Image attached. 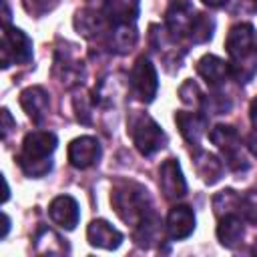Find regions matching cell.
Wrapping results in <instances>:
<instances>
[{
  "instance_id": "1",
  "label": "cell",
  "mask_w": 257,
  "mask_h": 257,
  "mask_svg": "<svg viewBox=\"0 0 257 257\" xmlns=\"http://www.w3.org/2000/svg\"><path fill=\"white\" fill-rule=\"evenodd\" d=\"M56 135L50 131H32L24 137L18 153V165L30 179H40L52 171V153L56 151Z\"/></svg>"
},
{
  "instance_id": "2",
  "label": "cell",
  "mask_w": 257,
  "mask_h": 257,
  "mask_svg": "<svg viewBox=\"0 0 257 257\" xmlns=\"http://www.w3.org/2000/svg\"><path fill=\"white\" fill-rule=\"evenodd\" d=\"M110 203H112L116 215L126 225H133V227H137L149 213L155 211L149 191L139 183L118 185L110 195Z\"/></svg>"
},
{
  "instance_id": "3",
  "label": "cell",
  "mask_w": 257,
  "mask_h": 257,
  "mask_svg": "<svg viewBox=\"0 0 257 257\" xmlns=\"http://www.w3.org/2000/svg\"><path fill=\"white\" fill-rule=\"evenodd\" d=\"M128 133H131V139H133L137 151L141 155H145V157H151V155L159 153L167 145L165 131L147 112H135L131 116V120H128Z\"/></svg>"
},
{
  "instance_id": "4",
  "label": "cell",
  "mask_w": 257,
  "mask_h": 257,
  "mask_svg": "<svg viewBox=\"0 0 257 257\" xmlns=\"http://www.w3.org/2000/svg\"><path fill=\"white\" fill-rule=\"evenodd\" d=\"M209 139L221 151V155L225 159V165L231 171L239 173V171H247L249 169V161L241 151V137H239L235 126H231V124H215L211 128V133H209Z\"/></svg>"
},
{
  "instance_id": "5",
  "label": "cell",
  "mask_w": 257,
  "mask_h": 257,
  "mask_svg": "<svg viewBox=\"0 0 257 257\" xmlns=\"http://www.w3.org/2000/svg\"><path fill=\"white\" fill-rule=\"evenodd\" d=\"M0 60L2 68L12 64H28L32 60V40L16 26H4L0 42Z\"/></svg>"
},
{
  "instance_id": "6",
  "label": "cell",
  "mask_w": 257,
  "mask_h": 257,
  "mask_svg": "<svg viewBox=\"0 0 257 257\" xmlns=\"http://www.w3.org/2000/svg\"><path fill=\"white\" fill-rule=\"evenodd\" d=\"M128 86L133 94L141 102H153L159 90V76L153 66V62L147 56H141L135 60L131 74H128Z\"/></svg>"
},
{
  "instance_id": "7",
  "label": "cell",
  "mask_w": 257,
  "mask_h": 257,
  "mask_svg": "<svg viewBox=\"0 0 257 257\" xmlns=\"http://www.w3.org/2000/svg\"><path fill=\"white\" fill-rule=\"evenodd\" d=\"M195 16V8L189 0H173L165 14V28L173 42H179L187 36L191 20Z\"/></svg>"
},
{
  "instance_id": "8",
  "label": "cell",
  "mask_w": 257,
  "mask_h": 257,
  "mask_svg": "<svg viewBox=\"0 0 257 257\" xmlns=\"http://www.w3.org/2000/svg\"><path fill=\"white\" fill-rule=\"evenodd\" d=\"M159 187L169 201L183 199L187 195V181L183 177L181 165L177 159H167L159 167Z\"/></svg>"
},
{
  "instance_id": "9",
  "label": "cell",
  "mask_w": 257,
  "mask_h": 257,
  "mask_svg": "<svg viewBox=\"0 0 257 257\" xmlns=\"http://www.w3.org/2000/svg\"><path fill=\"white\" fill-rule=\"evenodd\" d=\"M102 149L94 137H76L68 145V163L74 169H88L100 161Z\"/></svg>"
},
{
  "instance_id": "10",
  "label": "cell",
  "mask_w": 257,
  "mask_h": 257,
  "mask_svg": "<svg viewBox=\"0 0 257 257\" xmlns=\"http://www.w3.org/2000/svg\"><path fill=\"white\" fill-rule=\"evenodd\" d=\"M48 217L52 219L54 225L62 227L64 231H72L78 225L80 219V209L74 197L70 195H58L50 201L48 205Z\"/></svg>"
},
{
  "instance_id": "11",
  "label": "cell",
  "mask_w": 257,
  "mask_h": 257,
  "mask_svg": "<svg viewBox=\"0 0 257 257\" xmlns=\"http://www.w3.org/2000/svg\"><path fill=\"white\" fill-rule=\"evenodd\" d=\"M255 44V28L249 22H241L235 24L225 40V48L227 54L231 56V60H239V58H247L251 54V48Z\"/></svg>"
},
{
  "instance_id": "12",
  "label": "cell",
  "mask_w": 257,
  "mask_h": 257,
  "mask_svg": "<svg viewBox=\"0 0 257 257\" xmlns=\"http://www.w3.org/2000/svg\"><path fill=\"white\" fill-rule=\"evenodd\" d=\"M20 106L24 108L26 116L40 124L46 114H48V108H50V98H48V92L42 88V86H28L20 92Z\"/></svg>"
},
{
  "instance_id": "13",
  "label": "cell",
  "mask_w": 257,
  "mask_h": 257,
  "mask_svg": "<svg viewBox=\"0 0 257 257\" xmlns=\"http://www.w3.org/2000/svg\"><path fill=\"white\" fill-rule=\"evenodd\" d=\"M165 229H167V235L175 241L187 239L195 231V213H193V209L189 205H175L167 215Z\"/></svg>"
},
{
  "instance_id": "14",
  "label": "cell",
  "mask_w": 257,
  "mask_h": 257,
  "mask_svg": "<svg viewBox=\"0 0 257 257\" xmlns=\"http://www.w3.org/2000/svg\"><path fill=\"white\" fill-rule=\"evenodd\" d=\"M86 239L92 247H98V249H106V251H112V249H118L120 243H122V233L118 229H114L108 221L104 219H94L90 221L88 229H86Z\"/></svg>"
},
{
  "instance_id": "15",
  "label": "cell",
  "mask_w": 257,
  "mask_h": 257,
  "mask_svg": "<svg viewBox=\"0 0 257 257\" xmlns=\"http://www.w3.org/2000/svg\"><path fill=\"white\" fill-rule=\"evenodd\" d=\"M197 72L211 88H219L231 76V66L215 54H205L197 62Z\"/></svg>"
},
{
  "instance_id": "16",
  "label": "cell",
  "mask_w": 257,
  "mask_h": 257,
  "mask_svg": "<svg viewBox=\"0 0 257 257\" xmlns=\"http://www.w3.org/2000/svg\"><path fill=\"white\" fill-rule=\"evenodd\" d=\"M175 122L181 131L183 139L187 143H191L193 147H199V141L207 128V116L201 112H193V110H177Z\"/></svg>"
},
{
  "instance_id": "17",
  "label": "cell",
  "mask_w": 257,
  "mask_h": 257,
  "mask_svg": "<svg viewBox=\"0 0 257 257\" xmlns=\"http://www.w3.org/2000/svg\"><path fill=\"white\" fill-rule=\"evenodd\" d=\"M245 219L239 213H225L219 217V225H217V239L223 247L233 249L241 243L243 235H245Z\"/></svg>"
},
{
  "instance_id": "18",
  "label": "cell",
  "mask_w": 257,
  "mask_h": 257,
  "mask_svg": "<svg viewBox=\"0 0 257 257\" xmlns=\"http://www.w3.org/2000/svg\"><path fill=\"white\" fill-rule=\"evenodd\" d=\"M110 22L106 20V16L102 12H96L92 8H82L76 12L74 16V28L78 34H82L84 38H98L106 32V26Z\"/></svg>"
},
{
  "instance_id": "19",
  "label": "cell",
  "mask_w": 257,
  "mask_h": 257,
  "mask_svg": "<svg viewBox=\"0 0 257 257\" xmlns=\"http://www.w3.org/2000/svg\"><path fill=\"white\" fill-rule=\"evenodd\" d=\"M193 165H195L201 181L207 185H215L217 181H221V177L225 173L223 163L213 153H207L199 147H195V151H193Z\"/></svg>"
},
{
  "instance_id": "20",
  "label": "cell",
  "mask_w": 257,
  "mask_h": 257,
  "mask_svg": "<svg viewBox=\"0 0 257 257\" xmlns=\"http://www.w3.org/2000/svg\"><path fill=\"white\" fill-rule=\"evenodd\" d=\"M139 8H141V0H106L102 6V14L112 26L135 24L139 16Z\"/></svg>"
},
{
  "instance_id": "21",
  "label": "cell",
  "mask_w": 257,
  "mask_h": 257,
  "mask_svg": "<svg viewBox=\"0 0 257 257\" xmlns=\"http://www.w3.org/2000/svg\"><path fill=\"white\" fill-rule=\"evenodd\" d=\"M54 76L64 84V86H74V84H80L82 78H84V68H82V62L72 58L70 54H62V50L56 52V58H54Z\"/></svg>"
},
{
  "instance_id": "22",
  "label": "cell",
  "mask_w": 257,
  "mask_h": 257,
  "mask_svg": "<svg viewBox=\"0 0 257 257\" xmlns=\"http://www.w3.org/2000/svg\"><path fill=\"white\" fill-rule=\"evenodd\" d=\"M137 40H139V34L135 24H116L108 30V36H106L108 48L116 54H126L128 50H133Z\"/></svg>"
},
{
  "instance_id": "23",
  "label": "cell",
  "mask_w": 257,
  "mask_h": 257,
  "mask_svg": "<svg viewBox=\"0 0 257 257\" xmlns=\"http://www.w3.org/2000/svg\"><path fill=\"white\" fill-rule=\"evenodd\" d=\"M34 249L36 253H42V255H62V253H68V245L66 241L54 233L52 229L48 227H38L36 235H34Z\"/></svg>"
},
{
  "instance_id": "24",
  "label": "cell",
  "mask_w": 257,
  "mask_h": 257,
  "mask_svg": "<svg viewBox=\"0 0 257 257\" xmlns=\"http://www.w3.org/2000/svg\"><path fill=\"white\" fill-rule=\"evenodd\" d=\"M161 219L159 215L153 211L149 213L137 227H135V239L141 247H151L153 243L161 241V235H163V227H161Z\"/></svg>"
},
{
  "instance_id": "25",
  "label": "cell",
  "mask_w": 257,
  "mask_h": 257,
  "mask_svg": "<svg viewBox=\"0 0 257 257\" xmlns=\"http://www.w3.org/2000/svg\"><path fill=\"white\" fill-rule=\"evenodd\" d=\"M213 32H215L213 16H209L205 12H195L191 26H189V32H187V38L195 44H205L213 38Z\"/></svg>"
},
{
  "instance_id": "26",
  "label": "cell",
  "mask_w": 257,
  "mask_h": 257,
  "mask_svg": "<svg viewBox=\"0 0 257 257\" xmlns=\"http://www.w3.org/2000/svg\"><path fill=\"white\" fill-rule=\"evenodd\" d=\"M122 84L116 80V76H108V78H102L98 88H94V102H98L100 106H114L118 104V100L122 98Z\"/></svg>"
},
{
  "instance_id": "27",
  "label": "cell",
  "mask_w": 257,
  "mask_h": 257,
  "mask_svg": "<svg viewBox=\"0 0 257 257\" xmlns=\"http://www.w3.org/2000/svg\"><path fill=\"white\" fill-rule=\"evenodd\" d=\"M237 213L251 225H257V189H249L239 195Z\"/></svg>"
},
{
  "instance_id": "28",
  "label": "cell",
  "mask_w": 257,
  "mask_h": 257,
  "mask_svg": "<svg viewBox=\"0 0 257 257\" xmlns=\"http://www.w3.org/2000/svg\"><path fill=\"white\" fill-rule=\"evenodd\" d=\"M237 205H239V195L231 189L219 191L213 199V207H215V213L219 217L225 213H237Z\"/></svg>"
},
{
  "instance_id": "29",
  "label": "cell",
  "mask_w": 257,
  "mask_h": 257,
  "mask_svg": "<svg viewBox=\"0 0 257 257\" xmlns=\"http://www.w3.org/2000/svg\"><path fill=\"white\" fill-rule=\"evenodd\" d=\"M231 66V76L239 82H249L253 78V74L257 72V64L253 58H239V60H231L229 62Z\"/></svg>"
},
{
  "instance_id": "30",
  "label": "cell",
  "mask_w": 257,
  "mask_h": 257,
  "mask_svg": "<svg viewBox=\"0 0 257 257\" xmlns=\"http://www.w3.org/2000/svg\"><path fill=\"white\" fill-rule=\"evenodd\" d=\"M179 96H181V100H183L185 104H189V106H203V100H205L203 90H201L199 84H197L195 80H191V78L181 84Z\"/></svg>"
},
{
  "instance_id": "31",
  "label": "cell",
  "mask_w": 257,
  "mask_h": 257,
  "mask_svg": "<svg viewBox=\"0 0 257 257\" xmlns=\"http://www.w3.org/2000/svg\"><path fill=\"white\" fill-rule=\"evenodd\" d=\"M92 104H94V98H90L86 92H78L74 94L72 98V106H74V112H76V118L84 124L90 122L92 118Z\"/></svg>"
},
{
  "instance_id": "32",
  "label": "cell",
  "mask_w": 257,
  "mask_h": 257,
  "mask_svg": "<svg viewBox=\"0 0 257 257\" xmlns=\"http://www.w3.org/2000/svg\"><path fill=\"white\" fill-rule=\"evenodd\" d=\"M203 106L211 114H225V112L231 110V100L225 94H221V92H211V94H205Z\"/></svg>"
},
{
  "instance_id": "33",
  "label": "cell",
  "mask_w": 257,
  "mask_h": 257,
  "mask_svg": "<svg viewBox=\"0 0 257 257\" xmlns=\"http://www.w3.org/2000/svg\"><path fill=\"white\" fill-rule=\"evenodd\" d=\"M22 4H24V8H26L28 14L40 18V16L52 12L56 8L58 0H22Z\"/></svg>"
},
{
  "instance_id": "34",
  "label": "cell",
  "mask_w": 257,
  "mask_h": 257,
  "mask_svg": "<svg viewBox=\"0 0 257 257\" xmlns=\"http://www.w3.org/2000/svg\"><path fill=\"white\" fill-rule=\"evenodd\" d=\"M14 126H16V122L12 120L10 110H8V108H2V137L6 139V137H8V133H10Z\"/></svg>"
},
{
  "instance_id": "35",
  "label": "cell",
  "mask_w": 257,
  "mask_h": 257,
  "mask_svg": "<svg viewBox=\"0 0 257 257\" xmlns=\"http://www.w3.org/2000/svg\"><path fill=\"white\" fill-rule=\"evenodd\" d=\"M247 149L251 151L253 157H257V128L253 133H249V137H247Z\"/></svg>"
},
{
  "instance_id": "36",
  "label": "cell",
  "mask_w": 257,
  "mask_h": 257,
  "mask_svg": "<svg viewBox=\"0 0 257 257\" xmlns=\"http://www.w3.org/2000/svg\"><path fill=\"white\" fill-rule=\"evenodd\" d=\"M249 118H251V124H253V128H257V96L251 100V104H249Z\"/></svg>"
},
{
  "instance_id": "37",
  "label": "cell",
  "mask_w": 257,
  "mask_h": 257,
  "mask_svg": "<svg viewBox=\"0 0 257 257\" xmlns=\"http://www.w3.org/2000/svg\"><path fill=\"white\" fill-rule=\"evenodd\" d=\"M203 4H207V6H211V8H221V6H225L229 0H201Z\"/></svg>"
},
{
  "instance_id": "38",
  "label": "cell",
  "mask_w": 257,
  "mask_h": 257,
  "mask_svg": "<svg viewBox=\"0 0 257 257\" xmlns=\"http://www.w3.org/2000/svg\"><path fill=\"white\" fill-rule=\"evenodd\" d=\"M8 231H10V219H8V215L4 213V215H2V237H6Z\"/></svg>"
},
{
  "instance_id": "39",
  "label": "cell",
  "mask_w": 257,
  "mask_h": 257,
  "mask_svg": "<svg viewBox=\"0 0 257 257\" xmlns=\"http://www.w3.org/2000/svg\"><path fill=\"white\" fill-rule=\"evenodd\" d=\"M2 8H4V26H8V22H10V8H8L6 0H2Z\"/></svg>"
},
{
  "instance_id": "40",
  "label": "cell",
  "mask_w": 257,
  "mask_h": 257,
  "mask_svg": "<svg viewBox=\"0 0 257 257\" xmlns=\"http://www.w3.org/2000/svg\"><path fill=\"white\" fill-rule=\"evenodd\" d=\"M251 253H255V255H257V241L253 243V249H251Z\"/></svg>"
},
{
  "instance_id": "41",
  "label": "cell",
  "mask_w": 257,
  "mask_h": 257,
  "mask_svg": "<svg viewBox=\"0 0 257 257\" xmlns=\"http://www.w3.org/2000/svg\"><path fill=\"white\" fill-rule=\"evenodd\" d=\"M253 48H255V50H257V36H255V44H253Z\"/></svg>"
}]
</instances>
